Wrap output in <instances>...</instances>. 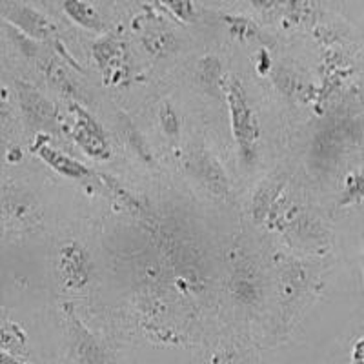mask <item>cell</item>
<instances>
[{
	"label": "cell",
	"instance_id": "6da1fadb",
	"mask_svg": "<svg viewBox=\"0 0 364 364\" xmlns=\"http://www.w3.org/2000/svg\"><path fill=\"white\" fill-rule=\"evenodd\" d=\"M228 106L232 115V132L239 144L240 155L246 162H252L255 159L259 122L255 119V113L250 108L245 87L237 79H233L228 86Z\"/></svg>",
	"mask_w": 364,
	"mask_h": 364
},
{
	"label": "cell",
	"instance_id": "7a4b0ae2",
	"mask_svg": "<svg viewBox=\"0 0 364 364\" xmlns=\"http://www.w3.org/2000/svg\"><path fill=\"white\" fill-rule=\"evenodd\" d=\"M70 113L73 117L71 122V135L73 141L80 146L84 154L93 159H108L109 157V144L108 139L104 135L102 128L82 106L71 104Z\"/></svg>",
	"mask_w": 364,
	"mask_h": 364
},
{
	"label": "cell",
	"instance_id": "3957f363",
	"mask_svg": "<svg viewBox=\"0 0 364 364\" xmlns=\"http://www.w3.org/2000/svg\"><path fill=\"white\" fill-rule=\"evenodd\" d=\"M58 266L68 288H84L90 281V255L79 245H68L60 250Z\"/></svg>",
	"mask_w": 364,
	"mask_h": 364
},
{
	"label": "cell",
	"instance_id": "277c9868",
	"mask_svg": "<svg viewBox=\"0 0 364 364\" xmlns=\"http://www.w3.org/2000/svg\"><path fill=\"white\" fill-rule=\"evenodd\" d=\"M33 151L46 162V164L50 166V168H53L57 173L64 175V177L73 178V181H82V178L90 177V170H87L86 166L80 164V162L75 161V159L68 157V155L63 154L60 149L53 148V146L48 142V136H37Z\"/></svg>",
	"mask_w": 364,
	"mask_h": 364
},
{
	"label": "cell",
	"instance_id": "5b68a950",
	"mask_svg": "<svg viewBox=\"0 0 364 364\" xmlns=\"http://www.w3.org/2000/svg\"><path fill=\"white\" fill-rule=\"evenodd\" d=\"M6 21L11 22L22 33L31 38H48L51 33H55L53 22L48 17H44L37 9L29 6H13L6 11Z\"/></svg>",
	"mask_w": 364,
	"mask_h": 364
},
{
	"label": "cell",
	"instance_id": "8992f818",
	"mask_svg": "<svg viewBox=\"0 0 364 364\" xmlns=\"http://www.w3.org/2000/svg\"><path fill=\"white\" fill-rule=\"evenodd\" d=\"M63 8L68 17L82 28L93 29V31H99L102 28L99 13L87 0H64Z\"/></svg>",
	"mask_w": 364,
	"mask_h": 364
},
{
	"label": "cell",
	"instance_id": "52a82bcc",
	"mask_svg": "<svg viewBox=\"0 0 364 364\" xmlns=\"http://www.w3.org/2000/svg\"><path fill=\"white\" fill-rule=\"evenodd\" d=\"M22 106H24L26 113L33 120H41V122H48V120L53 117V108L50 104L46 102L38 93H35L33 90H26V93H22Z\"/></svg>",
	"mask_w": 364,
	"mask_h": 364
},
{
	"label": "cell",
	"instance_id": "ba28073f",
	"mask_svg": "<svg viewBox=\"0 0 364 364\" xmlns=\"http://www.w3.org/2000/svg\"><path fill=\"white\" fill-rule=\"evenodd\" d=\"M364 199V171L353 173L346 178L343 197H341V206H352Z\"/></svg>",
	"mask_w": 364,
	"mask_h": 364
},
{
	"label": "cell",
	"instance_id": "9c48e42d",
	"mask_svg": "<svg viewBox=\"0 0 364 364\" xmlns=\"http://www.w3.org/2000/svg\"><path fill=\"white\" fill-rule=\"evenodd\" d=\"M162 4L173 13L182 22H191L195 18L193 0H162Z\"/></svg>",
	"mask_w": 364,
	"mask_h": 364
},
{
	"label": "cell",
	"instance_id": "30bf717a",
	"mask_svg": "<svg viewBox=\"0 0 364 364\" xmlns=\"http://www.w3.org/2000/svg\"><path fill=\"white\" fill-rule=\"evenodd\" d=\"M161 120L162 124H164V129L170 133V135H175V133H177V115H175V112L170 106H166L164 112L161 113Z\"/></svg>",
	"mask_w": 364,
	"mask_h": 364
},
{
	"label": "cell",
	"instance_id": "8fae6325",
	"mask_svg": "<svg viewBox=\"0 0 364 364\" xmlns=\"http://www.w3.org/2000/svg\"><path fill=\"white\" fill-rule=\"evenodd\" d=\"M350 364H364V336L355 341L350 353Z\"/></svg>",
	"mask_w": 364,
	"mask_h": 364
},
{
	"label": "cell",
	"instance_id": "7c38bea8",
	"mask_svg": "<svg viewBox=\"0 0 364 364\" xmlns=\"http://www.w3.org/2000/svg\"><path fill=\"white\" fill-rule=\"evenodd\" d=\"M273 2H275V0H252V4L255 6V8H261V9L272 8Z\"/></svg>",
	"mask_w": 364,
	"mask_h": 364
},
{
	"label": "cell",
	"instance_id": "4fadbf2b",
	"mask_svg": "<svg viewBox=\"0 0 364 364\" xmlns=\"http://www.w3.org/2000/svg\"><path fill=\"white\" fill-rule=\"evenodd\" d=\"M363 269H364V266H363Z\"/></svg>",
	"mask_w": 364,
	"mask_h": 364
}]
</instances>
